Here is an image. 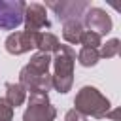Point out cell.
Instances as JSON below:
<instances>
[{
  "label": "cell",
  "mask_w": 121,
  "mask_h": 121,
  "mask_svg": "<svg viewBox=\"0 0 121 121\" xmlns=\"http://www.w3.org/2000/svg\"><path fill=\"white\" fill-rule=\"evenodd\" d=\"M110 108H112L110 100L96 87H91V85L81 87L74 98V110H78L83 117L102 119L110 113Z\"/></svg>",
  "instance_id": "cell-3"
},
{
  "label": "cell",
  "mask_w": 121,
  "mask_h": 121,
  "mask_svg": "<svg viewBox=\"0 0 121 121\" xmlns=\"http://www.w3.org/2000/svg\"><path fill=\"white\" fill-rule=\"evenodd\" d=\"M83 26H87L91 32L98 34V36H104L108 32H112V17L102 9V8H89L85 13H83Z\"/></svg>",
  "instance_id": "cell-8"
},
{
  "label": "cell",
  "mask_w": 121,
  "mask_h": 121,
  "mask_svg": "<svg viewBox=\"0 0 121 121\" xmlns=\"http://www.w3.org/2000/svg\"><path fill=\"white\" fill-rule=\"evenodd\" d=\"M36 47L42 53L49 55V53H57V49L60 47V42L51 32H38V36H36Z\"/></svg>",
  "instance_id": "cell-11"
},
{
  "label": "cell",
  "mask_w": 121,
  "mask_h": 121,
  "mask_svg": "<svg viewBox=\"0 0 121 121\" xmlns=\"http://www.w3.org/2000/svg\"><path fill=\"white\" fill-rule=\"evenodd\" d=\"M64 121H85V117H83L78 110H74V108H72V110H68V112H66Z\"/></svg>",
  "instance_id": "cell-17"
},
{
  "label": "cell",
  "mask_w": 121,
  "mask_h": 121,
  "mask_svg": "<svg viewBox=\"0 0 121 121\" xmlns=\"http://www.w3.org/2000/svg\"><path fill=\"white\" fill-rule=\"evenodd\" d=\"M49 66H51V57L47 53L38 51L36 55L30 57V62L26 66L21 68L19 72V85L32 93H45L51 91L53 87V79L49 74Z\"/></svg>",
  "instance_id": "cell-1"
},
{
  "label": "cell",
  "mask_w": 121,
  "mask_h": 121,
  "mask_svg": "<svg viewBox=\"0 0 121 121\" xmlns=\"http://www.w3.org/2000/svg\"><path fill=\"white\" fill-rule=\"evenodd\" d=\"M57 110L49 102L45 93H32L28 96V106L23 113V121H55Z\"/></svg>",
  "instance_id": "cell-4"
},
{
  "label": "cell",
  "mask_w": 121,
  "mask_h": 121,
  "mask_svg": "<svg viewBox=\"0 0 121 121\" xmlns=\"http://www.w3.org/2000/svg\"><path fill=\"white\" fill-rule=\"evenodd\" d=\"M119 49H121V42H119L117 38H112V40H108V42L100 47L98 55L104 57V59H113V57L119 55Z\"/></svg>",
  "instance_id": "cell-14"
},
{
  "label": "cell",
  "mask_w": 121,
  "mask_h": 121,
  "mask_svg": "<svg viewBox=\"0 0 121 121\" xmlns=\"http://www.w3.org/2000/svg\"><path fill=\"white\" fill-rule=\"evenodd\" d=\"M13 119V106L6 98H0V121H11Z\"/></svg>",
  "instance_id": "cell-16"
},
{
  "label": "cell",
  "mask_w": 121,
  "mask_h": 121,
  "mask_svg": "<svg viewBox=\"0 0 121 121\" xmlns=\"http://www.w3.org/2000/svg\"><path fill=\"white\" fill-rule=\"evenodd\" d=\"M83 32H85L83 19H70L62 23V38L68 43H79V38Z\"/></svg>",
  "instance_id": "cell-10"
},
{
  "label": "cell",
  "mask_w": 121,
  "mask_h": 121,
  "mask_svg": "<svg viewBox=\"0 0 121 121\" xmlns=\"http://www.w3.org/2000/svg\"><path fill=\"white\" fill-rule=\"evenodd\" d=\"M36 36L38 32H26V30H21V32H11L8 38H6V51L9 55H23L30 49L36 47Z\"/></svg>",
  "instance_id": "cell-9"
},
{
  "label": "cell",
  "mask_w": 121,
  "mask_h": 121,
  "mask_svg": "<svg viewBox=\"0 0 121 121\" xmlns=\"http://www.w3.org/2000/svg\"><path fill=\"white\" fill-rule=\"evenodd\" d=\"M79 43H81L83 47L98 49V45H100V36L95 34V32H91V30H85V32L81 34V38H79Z\"/></svg>",
  "instance_id": "cell-15"
},
{
  "label": "cell",
  "mask_w": 121,
  "mask_h": 121,
  "mask_svg": "<svg viewBox=\"0 0 121 121\" xmlns=\"http://www.w3.org/2000/svg\"><path fill=\"white\" fill-rule=\"evenodd\" d=\"M100 55H98V49H91V47H81L79 53H78V60L81 66H95L98 62Z\"/></svg>",
  "instance_id": "cell-13"
},
{
  "label": "cell",
  "mask_w": 121,
  "mask_h": 121,
  "mask_svg": "<svg viewBox=\"0 0 121 121\" xmlns=\"http://www.w3.org/2000/svg\"><path fill=\"white\" fill-rule=\"evenodd\" d=\"M25 8L23 0H0V30H15L23 23Z\"/></svg>",
  "instance_id": "cell-6"
},
{
  "label": "cell",
  "mask_w": 121,
  "mask_h": 121,
  "mask_svg": "<svg viewBox=\"0 0 121 121\" xmlns=\"http://www.w3.org/2000/svg\"><path fill=\"white\" fill-rule=\"evenodd\" d=\"M23 23H25V30L26 32H34V34L40 32L42 28H49L51 26V23L47 19L45 6L38 4V2L26 4L25 13H23Z\"/></svg>",
  "instance_id": "cell-7"
},
{
  "label": "cell",
  "mask_w": 121,
  "mask_h": 121,
  "mask_svg": "<svg viewBox=\"0 0 121 121\" xmlns=\"http://www.w3.org/2000/svg\"><path fill=\"white\" fill-rule=\"evenodd\" d=\"M49 9L55 11L59 21H70V19H83V13L91 8L87 0H51L45 2Z\"/></svg>",
  "instance_id": "cell-5"
},
{
  "label": "cell",
  "mask_w": 121,
  "mask_h": 121,
  "mask_svg": "<svg viewBox=\"0 0 121 121\" xmlns=\"http://www.w3.org/2000/svg\"><path fill=\"white\" fill-rule=\"evenodd\" d=\"M8 102H9V106H13V110L17 108V106H21L23 102H25V98H26V91L19 85V83H6V96H4Z\"/></svg>",
  "instance_id": "cell-12"
},
{
  "label": "cell",
  "mask_w": 121,
  "mask_h": 121,
  "mask_svg": "<svg viewBox=\"0 0 121 121\" xmlns=\"http://www.w3.org/2000/svg\"><path fill=\"white\" fill-rule=\"evenodd\" d=\"M53 62V74H51V79H53V87L64 95L72 89V83H74V64H76V53L70 45H62L57 49L55 57L51 59Z\"/></svg>",
  "instance_id": "cell-2"
}]
</instances>
